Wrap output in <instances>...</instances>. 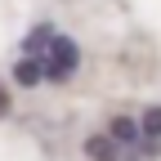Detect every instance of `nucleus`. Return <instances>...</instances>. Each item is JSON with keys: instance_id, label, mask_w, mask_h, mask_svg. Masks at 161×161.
<instances>
[{"instance_id": "nucleus-1", "label": "nucleus", "mask_w": 161, "mask_h": 161, "mask_svg": "<svg viewBox=\"0 0 161 161\" xmlns=\"http://www.w3.org/2000/svg\"><path fill=\"white\" fill-rule=\"evenodd\" d=\"M76 63H80V45L72 36H63V31H54V40H49V49L40 54V67H45V80H54V85H63V80L76 72Z\"/></svg>"}, {"instance_id": "nucleus-2", "label": "nucleus", "mask_w": 161, "mask_h": 161, "mask_svg": "<svg viewBox=\"0 0 161 161\" xmlns=\"http://www.w3.org/2000/svg\"><path fill=\"white\" fill-rule=\"evenodd\" d=\"M85 157H94V161H121V143L112 134H90L85 139Z\"/></svg>"}, {"instance_id": "nucleus-3", "label": "nucleus", "mask_w": 161, "mask_h": 161, "mask_svg": "<svg viewBox=\"0 0 161 161\" xmlns=\"http://www.w3.org/2000/svg\"><path fill=\"white\" fill-rule=\"evenodd\" d=\"M54 23H36L31 31H27V40H23V54H31V58H40V54H45L49 49V40H54Z\"/></svg>"}, {"instance_id": "nucleus-4", "label": "nucleus", "mask_w": 161, "mask_h": 161, "mask_svg": "<svg viewBox=\"0 0 161 161\" xmlns=\"http://www.w3.org/2000/svg\"><path fill=\"white\" fill-rule=\"evenodd\" d=\"M108 134L116 139L121 148H130V143H143V130H139V121H130V116H112Z\"/></svg>"}, {"instance_id": "nucleus-5", "label": "nucleus", "mask_w": 161, "mask_h": 161, "mask_svg": "<svg viewBox=\"0 0 161 161\" xmlns=\"http://www.w3.org/2000/svg\"><path fill=\"white\" fill-rule=\"evenodd\" d=\"M14 80H18V85H27V90H36L40 80H45V67H40V58L23 54V58H18V67H14Z\"/></svg>"}, {"instance_id": "nucleus-6", "label": "nucleus", "mask_w": 161, "mask_h": 161, "mask_svg": "<svg viewBox=\"0 0 161 161\" xmlns=\"http://www.w3.org/2000/svg\"><path fill=\"white\" fill-rule=\"evenodd\" d=\"M139 130H143V139H161V103L139 116Z\"/></svg>"}, {"instance_id": "nucleus-7", "label": "nucleus", "mask_w": 161, "mask_h": 161, "mask_svg": "<svg viewBox=\"0 0 161 161\" xmlns=\"http://www.w3.org/2000/svg\"><path fill=\"white\" fill-rule=\"evenodd\" d=\"M9 112V94H5V85H0V116Z\"/></svg>"}]
</instances>
